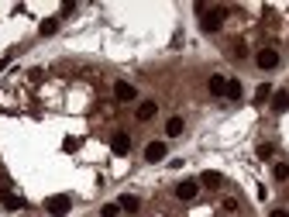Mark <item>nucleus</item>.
I'll list each match as a JSON object with an SVG mask.
<instances>
[{
	"label": "nucleus",
	"instance_id": "nucleus-22",
	"mask_svg": "<svg viewBox=\"0 0 289 217\" xmlns=\"http://www.w3.org/2000/svg\"><path fill=\"white\" fill-rule=\"evenodd\" d=\"M3 66H7V62H3V59H0V69H3Z\"/></svg>",
	"mask_w": 289,
	"mask_h": 217
},
{
	"label": "nucleus",
	"instance_id": "nucleus-18",
	"mask_svg": "<svg viewBox=\"0 0 289 217\" xmlns=\"http://www.w3.org/2000/svg\"><path fill=\"white\" fill-rule=\"evenodd\" d=\"M272 176H276L279 183H283V179H289V165H286V162H276V169H272Z\"/></svg>",
	"mask_w": 289,
	"mask_h": 217
},
{
	"label": "nucleus",
	"instance_id": "nucleus-15",
	"mask_svg": "<svg viewBox=\"0 0 289 217\" xmlns=\"http://www.w3.org/2000/svg\"><path fill=\"white\" fill-rule=\"evenodd\" d=\"M224 97H231V100H241V83H238V79H227V90H224Z\"/></svg>",
	"mask_w": 289,
	"mask_h": 217
},
{
	"label": "nucleus",
	"instance_id": "nucleus-1",
	"mask_svg": "<svg viewBox=\"0 0 289 217\" xmlns=\"http://www.w3.org/2000/svg\"><path fill=\"white\" fill-rule=\"evenodd\" d=\"M200 14H203V21H200V24H203V31H207V35L220 31V24H224V10H220V7H217V10H207V7H200Z\"/></svg>",
	"mask_w": 289,
	"mask_h": 217
},
{
	"label": "nucleus",
	"instance_id": "nucleus-4",
	"mask_svg": "<svg viewBox=\"0 0 289 217\" xmlns=\"http://www.w3.org/2000/svg\"><path fill=\"white\" fill-rule=\"evenodd\" d=\"M196 193H200V179H183V183L176 186V197H179V200H193Z\"/></svg>",
	"mask_w": 289,
	"mask_h": 217
},
{
	"label": "nucleus",
	"instance_id": "nucleus-2",
	"mask_svg": "<svg viewBox=\"0 0 289 217\" xmlns=\"http://www.w3.org/2000/svg\"><path fill=\"white\" fill-rule=\"evenodd\" d=\"M69 207H72V200L66 197V193H55V197H48V200H45V211H48V214H55V217L69 214Z\"/></svg>",
	"mask_w": 289,
	"mask_h": 217
},
{
	"label": "nucleus",
	"instance_id": "nucleus-6",
	"mask_svg": "<svg viewBox=\"0 0 289 217\" xmlns=\"http://www.w3.org/2000/svg\"><path fill=\"white\" fill-rule=\"evenodd\" d=\"M114 97H117L121 104H128V100H135V86L124 83V79H117V83H114Z\"/></svg>",
	"mask_w": 289,
	"mask_h": 217
},
{
	"label": "nucleus",
	"instance_id": "nucleus-21",
	"mask_svg": "<svg viewBox=\"0 0 289 217\" xmlns=\"http://www.w3.org/2000/svg\"><path fill=\"white\" fill-rule=\"evenodd\" d=\"M272 217H289V214L286 211H272Z\"/></svg>",
	"mask_w": 289,
	"mask_h": 217
},
{
	"label": "nucleus",
	"instance_id": "nucleus-3",
	"mask_svg": "<svg viewBox=\"0 0 289 217\" xmlns=\"http://www.w3.org/2000/svg\"><path fill=\"white\" fill-rule=\"evenodd\" d=\"M110 152H114V155H128V152H131V135H128V131H117V135L110 138Z\"/></svg>",
	"mask_w": 289,
	"mask_h": 217
},
{
	"label": "nucleus",
	"instance_id": "nucleus-8",
	"mask_svg": "<svg viewBox=\"0 0 289 217\" xmlns=\"http://www.w3.org/2000/svg\"><path fill=\"white\" fill-rule=\"evenodd\" d=\"M183 131H186L183 117H169V121H165V135H169V138H179Z\"/></svg>",
	"mask_w": 289,
	"mask_h": 217
},
{
	"label": "nucleus",
	"instance_id": "nucleus-16",
	"mask_svg": "<svg viewBox=\"0 0 289 217\" xmlns=\"http://www.w3.org/2000/svg\"><path fill=\"white\" fill-rule=\"evenodd\" d=\"M55 28H59V17H45L38 31H42V35H55Z\"/></svg>",
	"mask_w": 289,
	"mask_h": 217
},
{
	"label": "nucleus",
	"instance_id": "nucleus-20",
	"mask_svg": "<svg viewBox=\"0 0 289 217\" xmlns=\"http://www.w3.org/2000/svg\"><path fill=\"white\" fill-rule=\"evenodd\" d=\"M100 214H103V217H117V214H121V207H117V204H103V207H100Z\"/></svg>",
	"mask_w": 289,
	"mask_h": 217
},
{
	"label": "nucleus",
	"instance_id": "nucleus-10",
	"mask_svg": "<svg viewBox=\"0 0 289 217\" xmlns=\"http://www.w3.org/2000/svg\"><path fill=\"white\" fill-rule=\"evenodd\" d=\"M155 114H158V104H155V100H148V104L138 107V121H151Z\"/></svg>",
	"mask_w": 289,
	"mask_h": 217
},
{
	"label": "nucleus",
	"instance_id": "nucleus-13",
	"mask_svg": "<svg viewBox=\"0 0 289 217\" xmlns=\"http://www.w3.org/2000/svg\"><path fill=\"white\" fill-rule=\"evenodd\" d=\"M207 86H210V93H214V97H224L227 79H224V76H210V83H207Z\"/></svg>",
	"mask_w": 289,
	"mask_h": 217
},
{
	"label": "nucleus",
	"instance_id": "nucleus-14",
	"mask_svg": "<svg viewBox=\"0 0 289 217\" xmlns=\"http://www.w3.org/2000/svg\"><path fill=\"white\" fill-rule=\"evenodd\" d=\"M0 204H3L7 211H21V207H24V200H21V197H14V193H3V197H0Z\"/></svg>",
	"mask_w": 289,
	"mask_h": 217
},
{
	"label": "nucleus",
	"instance_id": "nucleus-12",
	"mask_svg": "<svg viewBox=\"0 0 289 217\" xmlns=\"http://www.w3.org/2000/svg\"><path fill=\"white\" fill-rule=\"evenodd\" d=\"M200 183H203V186H220V183H224V176H220L217 169H207V172L200 176Z\"/></svg>",
	"mask_w": 289,
	"mask_h": 217
},
{
	"label": "nucleus",
	"instance_id": "nucleus-9",
	"mask_svg": "<svg viewBox=\"0 0 289 217\" xmlns=\"http://www.w3.org/2000/svg\"><path fill=\"white\" fill-rule=\"evenodd\" d=\"M272 110H276V114H286L289 110V93L286 90H279V93L272 97Z\"/></svg>",
	"mask_w": 289,
	"mask_h": 217
},
{
	"label": "nucleus",
	"instance_id": "nucleus-11",
	"mask_svg": "<svg viewBox=\"0 0 289 217\" xmlns=\"http://www.w3.org/2000/svg\"><path fill=\"white\" fill-rule=\"evenodd\" d=\"M117 207H121V211H128V214H135V211H138L142 204H138V197H131V193H124V197L117 200Z\"/></svg>",
	"mask_w": 289,
	"mask_h": 217
},
{
	"label": "nucleus",
	"instance_id": "nucleus-7",
	"mask_svg": "<svg viewBox=\"0 0 289 217\" xmlns=\"http://www.w3.org/2000/svg\"><path fill=\"white\" fill-rule=\"evenodd\" d=\"M165 152H169L165 142H151L148 148H144V159H148V162H162V159H165Z\"/></svg>",
	"mask_w": 289,
	"mask_h": 217
},
{
	"label": "nucleus",
	"instance_id": "nucleus-17",
	"mask_svg": "<svg viewBox=\"0 0 289 217\" xmlns=\"http://www.w3.org/2000/svg\"><path fill=\"white\" fill-rule=\"evenodd\" d=\"M269 97H272V86H269V83H262V86L255 90V104H265Z\"/></svg>",
	"mask_w": 289,
	"mask_h": 217
},
{
	"label": "nucleus",
	"instance_id": "nucleus-5",
	"mask_svg": "<svg viewBox=\"0 0 289 217\" xmlns=\"http://www.w3.org/2000/svg\"><path fill=\"white\" fill-rule=\"evenodd\" d=\"M255 62H258V69H276V66H279V52H276V49H262Z\"/></svg>",
	"mask_w": 289,
	"mask_h": 217
},
{
	"label": "nucleus",
	"instance_id": "nucleus-19",
	"mask_svg": "<svg viewBox=\"0 0 289 217\" xmlns=\"http://www.w3.org/2000/svg\"><path fill=\"white\" fill-rule=\"evenodd\" d=\"M272 155H276V148H272L269 142H262V145H258V159H272Z\"/></svg>",
	"mask_w": 289,
	"mask_h": 217
}]
</instances>
